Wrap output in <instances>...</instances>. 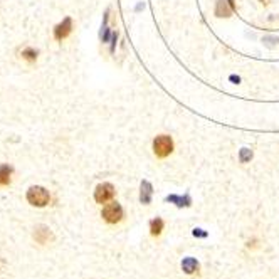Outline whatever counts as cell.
Returning <instances> with one entry per match:
<instances>
[{
  "instance_id": "obj_8",
  "label": "cell",
  "mask_w": 279,
  "mask_h": 279,
  "mask_svg": "<svg viewBox=\"0 0 279 279\" xmlns=\"http://www.w3.org/2000/svg\"><path fill=\"white\" fill-rule=\"evenodd\" d=\"M230 2L227 0H217V5H215V16L217 17H230Z\"/></svg>"
},
{
  "instance_id": "obj_7",
  "label": "cell",
  "mask_w": 279,
  "mask_h": 279,
  "mask_svg": "<svg viewBox=\"0 0 279 279\" xmlns=\"http://www.w3.org/2000/svg\"><path fill=\"white\" fill-rule=\"evenodd\" d=\"M34 239L39 242V244H47L49 241H52V232H51L49 227L46 226H39L34 232Z\"/></svg>"
},
{
  "instance_id": "obj_11",
  "label": "cell",
  "mask_w": 279,
  "mask_h": 279,
  "mask_svg": "<svg viewBox=\"0 0 279 279\" xmlns=\"http://www.w3.org/2000/svg\"><path fill=\"white\" fill-rule=\"evenodd\" d=\"M10 175H12V167H9V165H0V185H9Z\"/></svg>"
},
{
  "instance_id": "obj_4",
  "label": "cell",
  "mask_w": 279,
  "mask_h": 279,
  "mask_svg": "<svg viewBox=\"0 0 279 279\" xmlns=\"http://www.w3.org/2000/svg\"><path fill=\"white\" fill-rule=\"evenodd\" d=\"M115 197V187L111 183H101L94 190V200L98 204H106L108 200H111Z\"/></svg>"
},
{
  "instance_id": "obj_9",
  "label": "cell",
  "mask_w": 279,
  "mask_h": 279,
  "mask_svg": "<svg viewBox=\"0 0 279 279\" xmlns=\"http://www.w3.org/2000/svg\"><path fill=\"white\" fill-rule=\"evenodd\" d=\"M182 269L185 271L187 274H193L197 269H199V262L193 258H185L182 261Z\"/></svg>"
},
{
  "instance_id": "obj_16",
  "label": "cell",
  "mask_w": 279,
  "mask_h": 279,
  "mask_svg": "<svg viewBox=\"0 0 279 279\" xmlns=\"http://www.w3.org/2000/svg\"><path fill=\"white\" fill-rule=\"evenodd\" d=\"M264 42H266V46L273 47V44L274 42H279V39H276V37H266V39H264Z\"/></svg>"
},
{
  "instance_id": "obj_3",
  "label": "cell",
  "mask_w": 279,
  "mask_h": 279,
  "mask_svg": "<svg viewBox=\"0 0 279 279\" xmlns=\"http://www.w3.org/2000/svg\"><path fill=\"white\" fill-rule=\"evenodd\" d=\"M103 219L108 224H118L123 219V209L118 202H111V204L105 205L103 209Z\"/></svg>"
},
{
  "instance_id": "obj_15",
  "label": "cell",
  "mask_w": 279,
  "mask_h": 279,
  "mask_svg": "<svg viewBox=\"0 0 279 279\" xmlns=\"http://www.w3.org/2000/svg\"><path fill=\"white\" fill-rule=\"evenodd\" d=\"M193 236L195 237H207V232L202 229H193Z\"/></svg>"
},
{
  "instance_id": "obj_2",
  "label": "cell",
  "mask_w": 279,
  "mask_h": 279,
  "mask_svg": "<svg viewBox=\"0 0 279 279\" xmlns=\"http://www.w3.org/2000/svg\"><path fill=\"white\" fill-rule=\"evenodd\" d=\"M153 152H155V155L158 157V158L168 157L172 152H174V141H172V138L167 137V135L157 137L155 141H153Z\"/></svg>"
},
{
  "instance_id": "obj_17",
  "label": "cell",
  "mask_w": 279,
  "mask_h": 279,
  "mask_svg": "<svg viewBox=\"0 0 279 279\" xmlns=\"http://www.w3.org/2000/svg\"><path fill=\"white\" fill-rule=\"evenodd\" d=\"M261 2H262L264 5H266V3H269V0H261Z\"/></svg>"
},
{
  "instance_id": "obj_10",
  "label": "cell",
  "mask_w": 279,
  "mask_h": 279,
  "mask_svg": "<svg viewBox=\"0 0 279 279\" xmlns=\"http://www.w3.org/2000/svg\"><path fill=\"white\" fill-rule=\"evenodd\" d=\"M167 202H172V204H175L177 207H189V205L192 204V199H190L189 195H185V197L168 195V197H167Z\"/></svg>"
},
{
  "instance_id": "obj_14",
  "label": "cell",
  "mask_w": 279,
  "mask_h": 279,
  "mask_svg": "<svg viewBox=\"0 0 279 279\" xmlns=\"http://www.w3.org/2000/svg\"><path fill=\"white\" fill-rule=\"evenodd\" d=\"M239 157H241V161H242V163H245V161H249V160L252 158V152H251V150H249V148H242Z\"/></svg>"
},
{
  "instance_id": "obj_1",
  "label": "cell",
  "mask_w": 279,
  "mask_h": 279,
  "mask_svg": "<svg viewBox=\"0 0 279 279\" xmlns=\"http://www.w3.org/2000/svg\"><path fill=\"white\" fill-rule=\"evenodd\" d=\"M27 200H29V204L34 205V207H46L51 200V195L44 187L35 185V187H31V189H29Z\"/></svg>"
},
{
  "instance_id": "obj_12",
  "label": "cell",
  "mask_w": 279,
  "mask_h": 279,
  "mask_svg": "<svg viewBox=\"0 0 279 279\" xmlns=\"http://www.w3.org/2000/svg\"><path fill=\"white\" fill-rule=\"evenodd\" d=\"M161 230H163V220H161L160 217L153 219L152 222H150V232H152V236H160Z\"/></svg>"
},
{
  "instance_id": "obj_6",
  "label": "cell",
  "mask_w": 279,
  "mask_h": 279,
  "mask_svg": "<svg viewBox=\"0 0 279 279\" xmlns=\"http://www.w3.org/2000/svg\"><path fill=\"white\" fill-rule=\"evenodd\" d=\"M152 195H153V187L148 180H143L141 182V189H140V202L143 205H148L152 202Z\"/></svg>"
},
{
  "instance_id": "obj_13",
  "label": "cell",
  "mask_w": 279,
  "mask_h": 279,
  "mask_svg": "<svg viewBox=\"0 0 279 279\" xmlns=\"http://www.w3.org/2000/svg\"><path fill=\"white\" fill-rule=\"evenodd\" d=\"M22 57H24L25 61H29V62H34L35 59H37V51L27 47V49L22 51Z\"/></svg>"
},
{
  "instance_id": "obj_5",
  "label": "cell",
  "mask_w": 279,
  "mask_h": 279,
  "mask_svg": "<svg viewBox=\"0 0 279 279\" xmlns=\"http://www.w3.org/2000/svg\"><path fill=\"white\" fill-rule=\"evenodd\" d=\"M71 31H72V20L71 17H66L59 25H56V29H54V37L57 40H62L71 34Z\"/></svg>"
}]
</instances>
